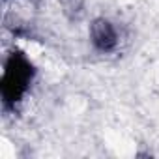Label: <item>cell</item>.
I'll return each instance as SVG.
<instances>
[{
  "label": "cell",
  "mask_w": 159,
  "mask_h": 159,
  "mask_svg": "<svg viewBox=\"0 0 159 159\" xmlns=\"http://www.w3.org/2000/svg\"><path fill=\"white\" fill-rule=\"evenodd\" d=\"M60 6L64 15L71 21L81 19L84 13V0H60Z\"/></svg>",
  "instance_id": "obj_3"
},
{
  "label": "cell",
  "mask_w": 159,
  "mask_h": 159,
  "mask_svg": "<svg viewBox=\"0 0 159 159\" xmlns=\"http://www.w3.org/2000/svg\"><path fill=\"white\" fill-rule=\"evenodd\" d=\"M90 39H92V43L98 51L111 52L118 45V32H116L114 25L109 19L98 17L90 25Z\"/></svg>",
  "instance_id": "obj_2"
},
{
  "label": "cell",
  "mask_w": 159,
  "mask_h": 159,
  "mask_svg": "<svg viewBox=\"0 0 159 159\" xmlns=\"http://www.w3.org/2000/svg\"><path fill=\"white\" fill-rule=\"evenodd\" d=\"M34 66L23 52H13L4 66L2 73V99L4 105H15L28 92V86L34 79Z\"/></svg>",
  "instance_id": "obj_1"
}]
</instances>
